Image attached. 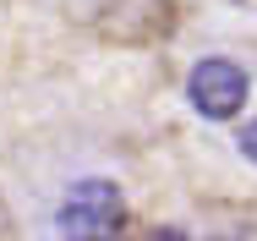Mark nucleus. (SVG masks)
I'll use <instances>...</instances> for the list:
<instances>
[{"instance_id": "1", "label": "nucleus", "mask_w": 257, "mask_h": 241, "mask_svg": "<svg viewBox=\"0 0 257 241\" xmlns=\"http://www.w3.org/2000/svg\"><path fill=\"white\" fill-rule=\"evenodd\" d=\"M126 236V203L104 181H82L60 208V241H120Z\"/></svg>"}, {"instance_id": "2", "label": "nucleus", "mask_w": 257, "mask_h": 241, "mask_svg": "<svg viewBox=\"0 0 257 241\" xmlns=\"http://www.w3.org/2000/svg\"><path fill=\"white\" fill-rule=\"evenodd\" d=\"M186 94H192V110L208 115V121H230L241 104H246V71L224 55H208L192 66L186 77Z\"/></svg>"}, {"instance_id": "3", "label": "nucleus", "mask_w": 257, "mask_h": 241, "mask_svg": "<svg viewBox=\"0 0 257 241\" xmlns=\"http://www.w3.org/2000/svg\"><path fill=\"white\" fill-rule=\"evenodd\" d=\"M235 143H241V153H246V159L257 165V121H246V126L235 132Z\"/></svg>"}, {"instance_id": "4", "label": "nucleus", "mask_w": 257, "mask_h": 241, "mask_svg": "<svg viewBox=\"0 0 257 241\" xmlns=\"http://www.w3.org/2000/svg\"><path fill=\"white\" fill-rule=\"evenodd\" d=\"M148 241H192V236H181V230H154Z\"/></svg>"}]
</instances>
